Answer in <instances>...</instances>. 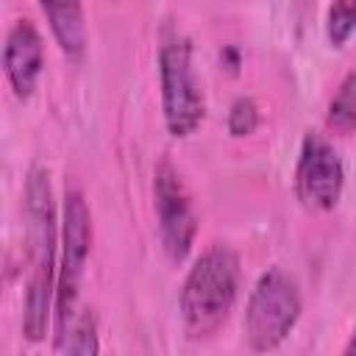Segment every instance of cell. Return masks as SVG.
<instances>
[{"instance_id": "1", "label": "cell", "mask_w": 356, "mask_h": 356, "mask_svg": "<svg viewBox=\"0 0 356 356\" xmlns=\"http://www.w3.org/2000/svg\"><path fill=\"white\" fill-rule=\"evenodd\" d=\"M25 231H28V259L31 275L25 289L22 331L31 342L44 339L50 312L56 309V228H53V195L47 172L33 167L25 181Z\"/></svg>"}, {"instance_id": "2", "label": "cell", "mask_w": 356, "mask_h": 356, "mask_svg": "<svg viewBox=\"0 0 356 356\" xmlns=\"http://www.w3.org/2000/svg\"><path fill=\"white\" fill-rule=\"evenodd\" d=\"M239 289V259L231 248L214 245L192 264L181 286V317L192 339L214 337L234 309Z\"/></svg>"}, {"instance_id": "3", "label": "cell", "mask_w": 356, "mask_h": 356, "mask_svg": "<svg viewBox=\"0 0 356 356\" xmlns=\"http://www.w3.org/2000/svg\"><path fill=\"white\" fill-rule=\"evenodd\" d=\"M300 317V292L289 273L281 267H270L259 275L256 286L250 289L248 306H245V342L250 350H275L289 331L295 328Z\"/></svg>"}, {"instance_id": "4", "label": "cell", "mask_w": 356, "mask_h": 356, "mask_svg": "<svg viewBox=\"0 0 356 356\" xmlns=\"http://www.w3.org/2000/svg\"><path fill=\"white\" fill-rule=\"evenodd\" d=\"M159 78H161V111L164 125L172 136H189L197 131L206 114V100L200 81L192 67V47L184 36L172 33L159 50Z\"/></svg>"}, {"instance_id": "5", "label": "cell", "mask_w": 356, "mask_h": 356, "mask_svg": "<svg viewBox=\"0 0 356 356\" xmlns=\"http://www.w3.org/2000/svg\"><path fill=\"white\" fill-rule=\"evenodd\" d=\"M92 250V217L83 195L70 189L64 197V217H61V264L56 278V339L58 342L70 323L78 314V292L81 278L86 270V259Z\"/></svg>"}, {"instance_id": "6", "label": "cell", "mask_w": 356, "mask_h": 356, "mask_svg": "<svg viewBox=\"0 0 356 356\" xmlns=\"http://www.w3.org/2000/svg\"><path fill=\"white\" fill-rule=\"evenodd\" d=\"M153 197H156L161 248L170 256V261L178 264L192 250L197 222H195V211H192V200L184 186V178L170 161H159L153 172Z\"/></svg>"}, {"instance_id": "7", "label": "cell", "mask_w": 356, "mask_h": 356, "mask_svg": "<svg viewBox=\"0 0 356 356\" xmlns=\"http://www.w3.org/2000/svg\"><path fill=\"white\" fill-rule=\"evenodd\" d=\"M345 184V170L337 150L317 134H306L295 167V195L309 211H328L337 206Z\"/></svg>"}, {"instance_id": "8", "label": "cell", "mask_w": 356, "mask_h": 356, "mask_svg": "<svg viewBox=\"0 0 356 356\" xmlns=\"http://www.w3.org/2000/svg\"><path fill=\"white\" fill-rule=\"evenodd\" d=\"M42 64H44V50H42V36L36 25L31 19H17L6 36L3 70L19 100H28L31 92L36 89Z\"/></svg>"}, {"instance_id": "9", "label": "cell", "mask_w": 356, "mask_h": 356, "mask_svg": "<svg viewBox=\"0 0 356 356\" xmlns=\"http://www.w3.org/2000/svg\"><path fill=\"white\" fill-rule=\"evenodd\" d=\"M47 25L61 47L64 56L78 58L86 44V25H83V8L81 0H39Z\"/></svg>"}, {"instance_id": "10", "label": "cell", "mask_w": 356, "mask_h": 356, "mask_svg": "<svg viewBox=\"0 0 356 356\" xmlns=\"http://www.w3.org/2000/svg\"><path fill=\"white\" fill-rule=\"evenodd\" d=\"M328 128L337 134L356 131V72H350L328 103Z\"/></svg>"}, {"instance_id": "11", "label": "cell", "mask_w": 356, "mask_h": 356, "mask_svg": "<svg viewBox=\"0 0 356 356\" xmlns=\"http://www.w3.org/2000/svg\"><path fill=\"white\" fill-rule=\"evenodd\" d=\"M325 33L334 47H342L356 33V0H334L331 3Z\"/></svg>"}, {"instance_id": "12", "label": "cell", "mask_w": 356, "mask_h": 356, "mask_svg": "<svg viewBox=\"0 0 356 356\" xmlns=\"http://www.w3.org/2000/svg\"><path fill=\"white\" fill-rule=\"evenodd\" d=\"M259 125V108L250 97H236L228 111V134L231 136H248Z\"/></svg>"}, {"instance_id": "13", "label": "cell", "mask_w": 356, "mask_h": 356, "mask_svg": "<svg viewBox=\"0 0 356 356\" xmlns=\"http://www.w3.org/2000/svg\"><path fill=\"white\" fill-rule=\"evenodd\" d=\"M345 353H350V356L356 353V331H353V337H350V342L345 345Z\"/></svg>"}]
</instances>
